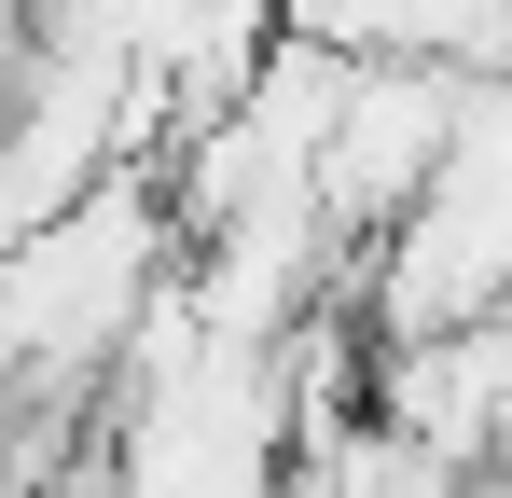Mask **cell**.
<instances>
[{"mask_svg":"<svg viewBox=\"0 0 512 498\" xmlns=\"http://www.w3.org/2000/svg\"><path fill=\"white\" fill-rule=\"evenodd\" d=\"M167 180L125 153L97 166L84 194L56 208V222H28V236H0V374H28V388H84L97 360H125V332H139V305L167 291Z\"/></svg>","mask_w":512,"mask_h":498,"instance_id":"1","label":"cell"},{"mask_svg":"<svg viewBox=\"0 0 512 498\" xmlns=\"http://www.w3.org/2000/svg\"><path fill=\"white\" fill-rule=\"evenodd\" d=\"M471 56H360L346 70V111L333 139H319V208H333V236H388L402 208H416L443 153H457V125H471Z\"/></svg>","mask_w":512,"mask_h":498,"instance_id":"2","label":"cell"},{"mask_svg":"<svg viewBox=\"0 0 512 498\" xmlns=\"http://www.w3.org/2000/svg\"><path fill=\"white\" fill-rule=\"evenodd\" d=\"M457 360H471V402H485V457H512V291H485L457 319Z\"/></svg>","mask_w":512,"mask_h":498,"instance_id":"3","label":"cell"}]
</instances>
